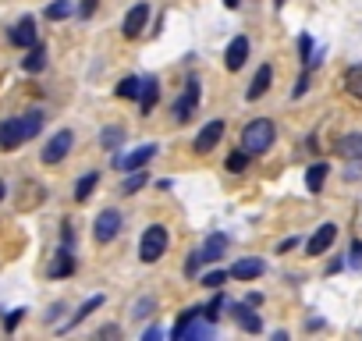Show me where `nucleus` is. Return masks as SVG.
I'll list each match as a JSON object with an SVG mask.
<instances>
[{"label":"nucleus","instance_id":"29","mask_svg":"<svg viewBox=\"0 0 362 341\" xmlns=\"http://www.w3.org/2000/svg\"><path fill=\"white\" fill-rule=\"evenodd\" d=\"M142 185H146V170H142V167H139V170H128V182H124V192L132 196V192H139Z\"/></svg>","mask_w":362,"mask_h":341},{"label":"nucleus","instance_id":"32","mask_svg":"<svg viewBox=\"0 0 362 341\" xmlns=\"http://www.w3.org/2000/svg\"><path fill=\"white\" fill-rule=\"evenodd\" d=\"M249 156H252V153H245V149L231 153V156H228V170H245V167H249Z\"/></svg>","mask_w":362,"mask_h":341},{"label":"nucleus","instance_id":"7","mask_svg":"<svg viewBox=\"0 0 362 341\" xmlns=\"http://www.w3.org/2000/svg\"><path fill=\"white\" fill-rule=\"evenodd\" d=\"M199 107V82L196 79H189L185 82V96H181L177 103H174V117L181 121V125H185L189 117H192V110Z\"/></svg>","mask_w":362,"mask_h":341},{"label":"nucleus","instance_id":"13","mask_svg":"<svg viewBox=\"0 0 362 341\" xmlns=\"http://www.w3.org/2000/svg\"><path fill=\"white\" fill-rule=\"evenodd\" d=\"M235 320H238V327H242V330H249V334H259V330H263V320L252 313V306H249V302L235 306Z\"/></svg>","mask_w":362,"mask_h":341},{"label":"nucleus","instance_id":"20","mask_svg":"<svg viewBox=\"0 0 362 341\" xmlns=\"http://www.w3.org/2000/svg\"><path fill=\"white\" fill-rule=\"evenodd\" d=\"M22 68H25V71H43V68H47V47H43V43L29 47V54H25Z\"/></svg>","mask_w":362,"mask_h":341},{"label":"nucleus","instance_id":"15","mask_svg":"<svg viewBox=\"0 0 362 341\" xmlns=\"http://www.w3.org/2000/svg\"><path fill=\"white\" fill-rule=\"evenodd\" d=\"M139 114H153V107H156V100H160V86H156V79H142V93H139Z\"/></svg>","mask_w":362,"mask_h":341},{"label":"nucleus","instance_id":"41","mask_svg":"<svg viewBox=\"0 0 362 341\" xmlns=\"http://www.w3.org/2000/svg\"><path fill=\"white\" fill-rule=\"evenodd\" d=\"M0 200H4V182H0Z\"/></svg>","mask_w":362,"mask_h":341},{"label":"nucleus","instance_id":"24","mask_svg":"<svg viewBox=\"0 0 362 341\" xmlns=\"http://www.w3.org/2000/svg\"><path fill=\"white\" fill-rule=\"evenodd\" d=\"M139 93H142V79L128 75V79L117 82V96H121V100H139Z\"/></svg>","mask_w":362,"mask_h":341},{"label":"nucleus","instance_id":"23","mask_svg":"<svg viewBox=\"0 0 362 341\" xmlns=\"http://www.w3.org/2000/svg\"><path fill=\"white\" fill-rule=\"evenodd\" d=\"M100 185V175H96V170H89V175L86 178H78V185H75V200L78 203H86L89 196H93V189Z\"/></svg>","mask_w":362,"mask_h":341},{"label":"nucleus","instance_id":"39","mask_svg":"<svg viewBox=\"0 0 362 341\" xmlns=\"http://www.w3.org/2000/svg\"><path fill=\"white\" fill-rule=\"evenodd\" d=\"M351 260H355V263H362V242H355V245H351Z\"/></svg>","mask_w":362,"mask_h":341},{"label":"nucleus","instance_id":"40","mask_svg":"<svg viewBox=\"0 0 362 341\" xmlns=\"http://www.w3.org/2000/svg\"><path fill=\"white\" fill-rule=\"evenodd\" d=\"M238 4H242V0H224V8H228V11H235Z\"/></svg>","mask_w":362,"mask_h":341},{"label":"nucleus","instance_id":"11","mask_svg":"<svg viewBox=\"0 0 362 341\" xmlns=\"http://www.w3.org/2000/svg\"><path fill=\"white\" fill-rule=\"evenodd\" d=\"M11 43H15V47H22V50L36 47V22H33V18H22V22L11 29Z\"/></svg>","mask_w":362,"mask_h":341},{"label":"nucleus","instance_id":"38","mask_svg":"<svg viewBox=\"0 0 362 341\" xmlns=\"http://www.w3.org/2000/svg\"><path fill=\"white\" fill-rule=\"evenodd\" d=\"M305 86H309V75H302V79H298V86H295V96H302V93H305Z\"/></svg>","mask_w":362,"mask_h":341},{"label":"nucleus","instance_id":"14","mask_svg":"<svg viewBox=\"0 0 362 341\" xmlns=\"http://www.w3.org/2000/svg\"><path fill=\"white\" fill-rule=\"evenodd\" d=\"M199 316H203V309H199V306H189V309H181V316H177V323H174L170 337H174V341H181V337L189 334V327H192V323H196Z\"/></svg>","mask_w":362,"mask_h":341},{"label":"nucleus","instance_id":"4","mask_svg":"<svg viewBox=\"0 0 362 341\" xmlns=\"http://www.w3.org/2000/svg\"><path fill=\"white\" fill-rule=\"evenodd\" d=\"M146 22H149V4H146V0H139V4L124 15V25H121L124 40H139V33L146 29Z\"/></svg>","mask_w":362,"mask_h":341},{"label":"nucleus","instance_id":"26","mask_svg":"<svg viewBox=\"0 0 362 341\" xmlns=\"http://www.w3.org/2000/svg\"><path fill=\"white\" fill-rule=\"evenodd\" d=\"M224 306H228V299H224V295H214V299H210V302L203 306V316H206V320L214 323V320H221V313H224Z\"/></svg>","mask_w":362,"mask_h":341},{"label":"nucleus","instance_id":"2","mask_svg":"<svg viewBox=\"0 0 362 341\" xmlns=\"http://www.w3.org/2000/svg\"><path fill=\"white\" fill-rule=\"evenodd\" d=\"M167 245H170L167 228H163V224H149V228L142 231V238H139V260H142V263H156V260L167 253Z\"/></svg>","mask_w":362,"mask_h":341},{"label":"nucleus","instance_id":"27","mask_svg":"<svg viewBox=\"0 0 362 341\" xmlns=\"http://www.w3.org/2000/svg\"><path fill=\"white\" fill-rule=\"evenodd\" d=\"M22 121H25V135H29V139H36V135H40V128H43V114H40V110H29Z\"/></svg>","mask_w":362,"mask_h":341},{"label":"nucleus","instance_id":"33","mask_svg":"<svg viewBox=\"0 0 362 341\" xmlns=\"http://www.w3.org/2000/svg\"><path fill=\"white\" fill-rule=\"evenodd\" d=\"M224 281H228V270H214V274H206V277H203V284H206L210 291H221V284H224Z\"/></svg>","mask_w":362,"mask_h":341},{"label":"nucleus","instance_id":"19","mask_svg":"<svg viewBox=\"0 0 362 341\" xmlns=\"http://www.w3.org/2000/svg\"><path fill=\"white\" fill-rule=\"evenodd\" d=\"M75 274V256L68 253V249H61L57 256H54V267H50V277H71Z\"/></svg>","mask_w":362,"mask_h":341},{"label":"nucleus","instance_id":"17","mask_svg":"<svg viewBox=\"0 0 362 341\" xmlns=\"http://www.w3.org/2000/svg\"><path fill=\"white\" fill-rule=\"evenodd\" d=\"M270 82H274V68H270V64H263V68L256 71V79H252V86H249V93H245V96H249V100H259V96L270 89Z\"/></svg>","mask_w":362,"mask_h":341},{"label":"nucleus","instance_id":"30","mask_svg":"<svg viewBox=\"0 0 362 341\" xmlns=\"http://www.w3.org/2000/svg\"><path fill=\"white\" fill-rule=\"evenodd\" d=\"M100 306H103V295H93V299H89V302H86V306H82V309L75 313V320H71L68 327H75V323H82V320H86V316L93 313V309H100Z\"/></svg>","mask_w":362,"mask_h":341},{"label":"nucleus","instance_id":"36","mask_svg":"<svg viewBox=\"0 0 362 341\" xmlns=\"http://www.w3.org/2000/svg\"><path fill=\"white\" fill-rule=\"evenodd\" d=\"M96 4H100V0H82V4H78V15H82V18H89V15L96 11Z\"/></svg>","mask_w":362,"mask_h":341},{"label":"nucleus","instance_id":"6","mask_svg":"<svg viewBox=\"0 0 362 341\" xmlns=\"http://www.w3.org/2000/svg\"><path fill=\"white\" fill-rule=\"evenodd\" d=\"M117 231H121V214H117V210H103V214L96 217V224H93V238H96L100 245L110 242Z\"/></svg>","mask_w":362,"mask_h":341},{"label":"nucleus","instance_id":"34","mask_svg":"<svg viewBox=\"0 0 362 341\" xmlns=\"http://www.w3.org/2000/svg\"><path fill=\"white\" fill-rule=\"evenodd\" d=\"M22 316H25V309H11V313L4 316V327H8V330H15V327L22 323Z\"/></svg>","mask_w":362,"mask_h":341},{"label":"nucleus","instance_id":"16","mask_svg":"<svg viewBox=\"0 0 362 341\" xmlns=\"http://www.w3.org/2000/svg\"><path fill=\"white\" fill-rule=\"evenodd\" d=\"M263 270H267L263 260H238V263L231 267V277H238V281H256Z\"/></svg>","mask_w":362,"mask_h":341},{"label":"nucleus","instance_id":"1","mask_svg":"<svg viewBox=\"0 0 362 341\" xmlns=\"http://www.w3.org/2000/svg\"><path fill=\"white\" fill-rule=\"evenodd\" d=\"M274 135H277L274 121L256 117V121H252V125H245V132H242V149H245V153H252V156H263V153L274 146Z\"/></svg>","mask_w":362,"mask_h":341},{"label":"nucleus","instance_id":"21","mask_svg":"<svg viewBox=\"0 0 362 341\" xmlns=\"http://www.w3.org/2000/svg\"><path fill=\"white\" fill-rule=\"evenodd\" d=\"M224 249H228V238H224V235H210V238H206V245H203L199 253H203V260H206V263H214V260H221V256H224Z\"/></svg>","mask_w":362,"mask_h":341},{"label":"nucleus","instance_id":"18","mask_svg":"<svg viewBox=\"0 0 362 341\" xmlns=\"http://www.w3.org/2000/svg\"><path fill=\"white\" fill-rule=\"evenodd\" d=\"M337 153H341L344 160H362V132L344 135V139L337 142Z\"/></svg>","mask_w":362,"mask_h":341},{"label":"nucleus","instance_id":"22","mask_svg":"<svg viewBox=\"0 0 362 341\" xmlns=\"http://www.w3.org/2000/svg\"><path fill=\"white\" fill-rule=\"evenodd\" d=\"M327 163H313L309 170H305V185H309V192H320L323 189V182H327Z\"/></svg>","mask_w":362,"mask_h":341},{"label":"nucleus","instance_id":"3","mask_svg":"<svg viewBox=\"0 0 362 341\" xmlns=\"http://www.w3.org/2000/svg\"><path fill=\"white\" fill-rule=\"evenodd\" d=\"M25 121L22 117H8V121H0V149H18L25 142Z\"/></svg>","mask_w":362,"mask_h":341},{"label":"nucleus","instance_id":"28","mask_svg":"<svg viewBox=\"0 0 362 341\" xmlns=\"http://www.w3.org/2000/svg\"><path fill=\"white\" fill-rule=\"evenodd\" d=\"M71 15V4H68V0H54V4L47 8V18L50 22H61V18H68Z\"/></svg>","mask_w":362,"mask_h":341},{"label":"nucleus","instance_id":"12","mask_svg":"<svg viewBox=\"0 0 362 341\" xmlns=\"http://www.w3.org/2000/svg\"><path fill=\"white\" fill-rule=\"evenodd\" d=\"M153 156H156V146H139L135 153L121 156V160H117V167H121V170H139V167H146Z\"/></svg>","mask_w":362,"mask_h":341},{"label":"nucleus","instance_id":"8","mask_svg":"<svg viewBox=\"0 0 362 341\" xmlns=\"http://www.w3.org/2000/svg\"><path fill=\"white\" fill-rule=\"evenodd\" d=\"M334 238H337V224H320L316 235L305 242V253H309V256H323V253L334 245Z\"/></svg>","mask_w":362,"mask_h":341},{"label":"nucleus","instance_id":"25","mask_svg":"<svg viewBox=\"0 0 362 341\" xmlns=\"http://www.w3.org/2000/svg\"><path fill=\"white\" fill-rule=\"evenodd\" d=\"M344 86H348V93H351L355 100H362V64L348 68V75H344Z\"/></svg>","mask_w":362,"mask_h":341},{"label":"nucleus","instance_id":"5","mask_svg":"<svg viewBox=\"0 0 362 341\" xmlns=\"http://www.w3.org/2000/svg\"><path fill=\"white\" fill-rule=\"evenodd\" d=\"M71 142H75V135L64 128V132H57L47 146H43V163H61L64 156H68V149H71Z\"/></svg>","mask_w":362,"mask_h":341},{"label":"nucleus","instance_id":"35","mask_svg":"<svg viewBox=\"0 0 362 341\" xmlns=\"http://www.w3.org/2000/svg\"><path fill=\"white\" fill-rule=\"evenodd\" d=\"M199 263H203V253H192V260L185 263V274H189V277H196V274H199Z\"/></svg>","mask_w":362,"mask_h":341},{"label":"nucleus","instance_id":"9","mask_svg":"<svg viewBox=\"0 0 362 341\" xmlns=\"http://www.w3.org/2000/svg\"><path fill=\"white\" fill-rule=\"evenodd\" d=\"M221 139H224V121H210V125L196 135V142H192V146H196V153H210Z\"/></svg>","mask_w":362,"mask_h":341},{"label":"nucleus","instance_id":"31","mask_svg":"<svg viewBox=\"0 0 362 341\" xmlns=\"http://www.w3.org/2000/svg\"><path fill=\"white\" fill-rule=\"evenodd\" d=\"M121 128H103V135H100V142H103V149H117L121 146Z\"/></svg>","mask_w":362,"mask_h":341},{"label":"nucleus","instance_id":"37","mask_svg":"<svg viewBox=\"0 0 362 341\" xmlns=\"http://www.w3.org/2000/svg\"><path fill=\"white\" fill-rule=\"evenodd\" d=\"M298 50H302V61H309V54H313V40L302 36V40H298Z\"/></svg>","mask_w":362,"mask_h":341},{"label":"nucleus","instance_id":"10","mask_svg":"<svg viewBox=\"0 0 362 341\" xmlns=\"http://www.w3.org/2000/svg\"><path fill=\"white\" fill-rule=\"evenodd\" d=\"M224 61H228V68H231V71L245 68V61H249V40H245V36H235V40L228 43V54H224Z\"/></svg>","mask_w":362,"mask_h":341}]
</instances>
